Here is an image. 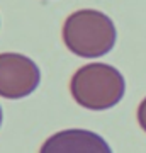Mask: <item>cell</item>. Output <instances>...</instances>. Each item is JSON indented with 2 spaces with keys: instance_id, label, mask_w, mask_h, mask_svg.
Wrapping results in <instances>:
<instances>
[{
  "instance_id": "1",
  "label": "cell",
  "mask_w": 146,
  "mask_h": 153,
  "mask_svg": "<svg viewBox=\"0 0 146 153\" xmlns=\"http://www.w3.org/2000/svg\"><path fill=\"white\" fill-rule=\"evenodd\" d=\"M117 31L112 19L100 10L82 9L66 17L63 41L73 55L80 58H99L114 48Z\"/></svg>"
},
{
  "instance_id": "2",
  "label": "cell",
  "mask_w": 146,
  "mask_h": 153,
  "mask_svg": "<svg viewBox=\"0 0 146 153\" xmlns=\"http://www.w3.org/2000/svg\"><path fill=\"white\" fill-rule=\"evenodd\" d=\"M70 92L76 104L90 111H105L124 97L126 82L117 68L107 63H90L71 76Z\"/></svg>"
},
{
  "instance_id": "3",
  "label": "cell",
  "mask_w": 146,
  "mask_h": 153,
  "mask_svg": "<svg viewBox=\"0 0 146 153\" xmlns=\"http://www.w3.org/2000/svg\"><path fill=\"white\" fill-rule=\"evenodd\" d=\"M41 71L31 58L19 53H0V95L5 99L27 97L38 88Z\"/></svg>"
},
{
  "instance_id": "4",
  "label": "cell",
  "mask_w": 146,
  "mask_h": 153,
  "mask_svg": "<svg viewBox=\"0 0 146 153\" xmlns=\"http://www.w3.org/2000/svg\"><path fill=\"white\" fill-rule=\"evenodd\" d=\"M39 153H112L100 134L88 129H63L43 143Z\"/></svg>"
},
{
  "instance_id": "5",
  "label": "cell",
  "mask_w": 146,
  "mask_h": 153,
  "mask_svg": "<svg viewBox=\"0 0 146 153\" xmlns=\"http://www.w3.org/2000/svg\"><path fill=\"white\" fill-rule=\"evenodd\" d=\"M138 123L143 128V131L146 133V97L143 99V102L138 107Z\"/></svg>"
},
{
  "instance_id": "6",
  "label": "cell",
  "mask_w": 146,
  "mask_h": 153,
  "mask_svg": "<svg viewBox=\"0 0 146 153\" xmlns=\"http://www.w3.org/2000/svg\"><path fill=\"white\" fill-rule=\"evenodd\" d=\"M0 126H2V107H0Z\"/></svg>"
}]
</instances>
